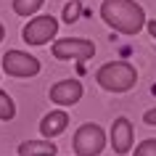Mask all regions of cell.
<instances>
[{
    "label": "cell",
    "instance_id": "obj_1",
    "mask_svg": "<svg viewBox=\"0 0 156 156\" xmlns=\"http://www.w3.org/2000/svg\"><path fill=\"white\" fill-rule=\"evenodd\" d=\"M101 19L119 34H138L146 27V11L135 0H103Z\"/></svg>",
    "mask_w": 156,
    "mask_h": 156
},
{
    "label": "cell",
    "instance_id": "obj_2",
    "mask_svg": "<svg viewBox=\"0 0 156 156\" xmlns=\"http://www.w3.org/2000/svg\"><path fill=\"white\" fill-rule=\"evenodd\" d=\"M95 82L108 93H127L138 82V72L130 61H108L95 72Z\"/></svg>",
    "mask_w": 156,
    "mask_h": 156
},
{
    "label": "cell",
    "instance_id": "obj_3",
    "mask_svg": "<svg viewBox=\"0 0 156 156\" xmlns=\"http://www.w3.org/2000/svg\"><path fill=\"white\" fill-rule=\"evenodd\" d=\"M72 146H74V154L77 156H101V151L106 148V132H103L101 124L87 122L74 132Z\"/></svg>",
    "mask_w": 156,
    "mask_h": 156
},
{
    "label": "cell",
    "instance_id": "obj_4",
    "mask_svg": "<svg viewBox=\"0 0 156 156\" xmlns=\"http://www.w3.org/2000/svg\"><path fill=\"white\" fill-rule=\"evenodd\" d=\"M50 53L58 61H87L95 56V42L85 37H61L50 45Z\"/></svg>",
    "mask_w": 156,
    "mask_h": 156
},
{
    "label": "cell",
    "instance_id": "obj_5",
    "mask_svg": "<svg viewBox=\"0 0 156 156\" xmlns=\"http://www.w3.org/2000/svg\"><path fill=\"white\" fill-rule=\"evenodd\" d=\"M56 32H58V19L56 16H32L27 21V27L21 29V40L27 45L40 48V45H48L50 37H56Z\"/></svg>",
    "mask_w": 156,
    "mask_h": 156
},
{
    "label": "cell",
    "instance_id": "obj_6",
    "mask_svg": "<svg viewBox=\"0 0 156 156\" xmlns=\"http://www.w3.org/2000/svg\"><path fill=\"white\" fill-rule=\"evenodd\" d=\"M3 72L8 77L29 80L34 74H40V61L27 50H8V53H3Z\"/></svg>",
    "mask_w": 156,
    "mask_h": 156
},
{
    "label": "cell",
    "instance_id": "obj_7",
    "mask_svg": "<svg viewBox=\"0 0 156 156\" xmlns=\"http://www.w3.org/2000/svg\"><path fill=\"white\" fill-rule=\"evenodd\" d=\"M111 143L108 146L114 148V154L124 156L132 151V140H135V130H132V122L127 119V116H116L114 124H111Z\"/></svg>",
    "mask_w": 156,
    "mask_h": 156
},
{
    "label": "cell",
    "instance_id": "obj_8",
    "mask_svg": "<svg viewBox=\"0 0 156 156\" xmlns=\"http://www.w3.org/2000/svg\"><path fill=\"white\" fill-rule=\"evenodd\" d=\"M82 82L80 80H58L53 87H50V101L58 103V106H74L82 101Z\"/></svg>",
    "mask_w": 156,
    "mask_h": 156
},
{
    "label": "cell",
    "instance_id": "obj_9",
    "mask_svg": "<svg viewBox=\"0 0 156 156\" xmlns=\"http://www.w3.org/2000/svg\"><path fill=\"white\" fill-rule=\"evenodd\" d=\"M66 127H69V114L66 111H50V114L42 116V122H40V132L45 135V138H58L61 132H66Z\"/></svg>",
    "mask_w": 156,
    "mask_h": 156
},
{
    "label": "cell",
    "instance_id": "obj_10",
    "mask_svg": "<svg viewBox=\"0 0 156 156\" xmlns=\"http://www.w3.org/2000/svg\"><path fill=\"white\" fill-rule=\"evenodd\" d=\"M56 154H58V146L50 143V138L19 143V156H56Z\"/></svg>",
    "mask_w": 156,
    "mask_h": 156
},
{
    "label": "cell",
    "instance_id": "obj_11",
    "mask_svg": "<svg viewBox=\"0 0 156 156\" xmlns=\"http://www.w3.org/2000/svg\"><path fill=\"white\" fill-rule=\"evenodd\" d=\"M16 116V103L5 90H0V122H11Z\"/></svg>",
    "mask_w": 156,
    "mask_h": 156
},
{
    "label": "cell",
    "instance_id": "obj_12",
    "mask_svg": "<svg viewBox=\"0 0 156 156\" xmlns=\"http://www.w3.org/2000/svg\"><path fill=\"white\" fill-rule=\"evenodd\" d=\"M42 3L45 0H13V11L19 16H34L42 8Z\"/></svg>",
    "mask_w": 156,
    "mask_h": 156
},
{
    "label": "cell",
    "instance_id": "obj_13",
    "mask_svg": "<svg viewBox=\"0 0 156 156\" xmlns=\"http://www.w3.org/2000/svg\"><path fill=\"white\" fill-rule=\"evenodd\" d=\"M135 156H156V138H148L135 146Z\"/></svg>",
    "mask_w": 156,
    "mask_h": 156
},
{
    "label": "cell",
    "instance_id": "obj_14",
    "mask_svg": "<svg viewBox=\"0 0 156 156\" xmlns=\"http://www.w3.org/2000/svg\"><path fill=\"white\" fill-rule=\"evenodd\" d=\"M80 11H82V5H80L77 0H72V3L64 8V21H66V24H74V21L80 19Z\"/></svg>",
    "mask_w": 156,
    "mask_h": 156
},
{
    "label": "cell",
    "instance_id": "obj_15",
    "mask_svg": "<svg viewBox=\"0 0 156 156\" xmlns=\"http://www.w3.org/2000/svg\"><path fill=\"white\" fill-rule=\"evenodd\" d=\"M143 122H146L148 127H156V108H148L146 114H143Z\"/></svg>",
    "mask_w": 156,
    "mask_h": 156
},
{
    "label": "cell",
    "instance_id": "obj_16",
    "mask_svg": "<svg viewBox=\"0 0 156 156\" xmlns=\"http://www.w3.org/2000/svg\"><path fill=\"white\" fill-rule=\"evenodd\" d=\"M146 27H148V32H151V37L156 40V21L151 19V21H146Z\"/></svg>",
    "mask_w": 156,
    "mask_h": 156
},
{
    "label": "cell",
    "instance_id": "obj_17",
    "mask_svg": "<svg viewBox=\"0 0 156 156\" xmlns=\"http://www.w3.org/2000/svg\"><path fill=\"white\" fill-rule=\"evenodd\" d=\"M3 37H5V29H3V24H0V42H3Z\"/></svg>",
    "mask_w": 156,
    "mask_h": 156
}]
</instances>
